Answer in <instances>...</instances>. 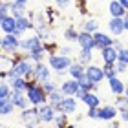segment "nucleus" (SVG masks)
I'll use <instances>...</instances> for the list:
<instances>
[{"label": "nucleus", "instance_id": "f257e3e1", "mask_svg": "<svg viewBox=\"0 0 128 128\" xmlns=\"http://www.w3.org/2000/svg\"><path fill=\"white\" fill-rule=\"evenodd\" d=\"M28 101H30L31 106H42V104L48 102V94L42 88V84H38L35 79H30V84H28Z\"/></svg>", "mask_w": 128, "mask_h": 128}, {"label": "nucleus", "instance_id": "f03ea898", "mask_svg": "<svg viewBox=\"0 0 128 128\" xmlns=\"http://www.w3.org/2000/svg\"><path fill=\"white\" fill-rule=\"evenodd\" d=\"M48 64H50V68L53 70L59 77H62L64 73H68L70 66L73 64V59H72V57H64L60 53H51L48 57Z\"/></svg>", "mask_w": 128, "mask_h": 128}, {"label": "nucleus", "instance_id": "7ed1b4c3", "mask_svg": "<svg viewBox=\"0 0 128 128\" xmlns=\"http://www.w3.org/2000/svg\"><path fill=\"white\" fill-rule=\"evenodd\" d=\"M20 51L26 53V55L44 51V40L40 38L38 35H28V37H24L22 42H20Z\"/></svg>", "mask_w": 128, "mask_h": 128}, {"label": "nucleus", "instance_id": "20e7f679", "mask_svg": "<svg viewBox=\"0 0 128 128\" xmlns=\"http://www.w3.org/2000/svg\"><path fill=\"white\" fill-rule=\"evenodd\" d=\"M20 42L22 38H18L16 35H2L0 38V48H2V53H8V55H16L20 51Z\"/></svg>", "mask_w": 128, "mask_h": 128}, {"label": "nucleus", "instance_id": "39448f33", "mask_svg": "<svg viewBox=\"0 0 128 128\" xmlns=\"http://www.w3.org/2000/svg\"><path fill=\"white\" fill-rule=\"evenodd\" d=\"M51 72H53V70L50 68V64H46V62H37V64H35L33 79L37 80L38 84H44V82H48V80H51Z\"/></svg>", "mask_w": 128, "mask_h": 128}, {"label": "nucleus", "instance_id": "423d86ee", "mask_svg": "<svg viewBox=\"0 0 128 128\" xmlns=\"http://www.w3.org/2000/svg\"><path fill=\"white\" fill-rule=\"evenodd\" d=\"M20 119L24 124H42V121H40V115H38V106H30L26 110H20Z\"/></svg>", "mask_w": 128, "mask_h": 128}, {"label": "nucleus", "instance_id": "0eeeda50", "mask_svg": "<svg viewBox=\"0 0 128 128\" xmlns=\"http://www.w3.org/2000/svg\"><path fill=\"white\" fill-rule=\"evenodd\" d=\"M79 99L77 97H64V101L60 104H57V106H53L57 110V114H66V115H73L77 114V106H79Z\"/></svg>", "mask_w": 128, "mask_h": 128}, {"label": "nucleus", "instance_id": "6e6552de", "mask_svg": "<svg viewBox=\"0 0 128 128\" xmlns=\"http://www.w3.org/2000/svg\"><path fill=\"white\" fill-rule=\"evenodd\" d=\"M119 117V110L115 104H104V106L99 108V121H104V123H112Z\"/></svg>", "mask_w": 128, "mask_h": 128}, {"label": "nucleus", "instance_id": "1a4fd4ad", "mask_svg": "<svg viewBox=\"0 0 128 128\" xmlns=\"http://www.w3.org/2000/svg\"><path fill=\"white\" fill-rule=\"evenodd\" d=\"M77 99L84 102L86 108H99L101 106V97L97 95V92H82L80 90V94L77 95Z\"/></svg>", "mask_w": 128, "mask_h": 128}, {"label": "nucleus", "instance_id": "9d476101", "mask_svg": "<svg viewBox=\"0 0 128 128\" xmlns=\"http://www.w3.org/2000/svg\"><path fill=\"white\" fill-rule=\"evenodd\" d=\"M86 77H88L94 84H101L102 80L106 79V75H104L102 66H97V64H90V66H86Z\"/></svg>", "mask_w": 128, "mask_h": 128}, {"label": "nucleus", "instance_id": "9b49d317", "mask_svg": "<svg viewBox=\"0 0 128 128\" xmlns=\"http://www.w3.org/2000/svg\"><path fill=\"white\" fill-rule=\"evenodd\" d=\"M60 90L66 97H77L80 94V86H79V80L77 79H66L64 82L60 84Z\"/></svg>", "mask_w": 128, "mask_h": 128}, {"label": "nucleus", "instance_id": "f8f14e48", "mask_svg": "<svg viewBox=\"0 0 128 128\" xmlns=\"http://www.w3.org/2000/svg\"><path fill=\"white\" fill-rule=\"evenodd\" d=\"M38 115H40L42 124H50V123H53V119L57 115V110L51 106L50 102H46V104H42V106H38Z\"/></svg>", "mask_w": 128, "mask_h": 128}, {"label": "nucleus", "instance_id": "ddd939ff", "mask_svg": "<svg viewBox=\"0 0 128 128\" xmlns=\"http://www.w3.org/2000/svg\"><path fill=\"white\" fill-rule=\"evenodd\" d=\"M18 28H16V18L13 15H8V16H0V31L4 35H11L15 33Z\"/></svg>", "mask_w": 128, "mask_h": 128}, {"label": "nucleus", "instance_id": "4468645a", "mask_svg": "<svg viewBox=\"0 0 128 128\" xmlns=\"http://www.w3.org/2000/svg\"><path fill=\"white\" fill-rule=\"evenodd\" d=\"M9 101L15 104V108H18V110H26V108H30L31 104L30 101H28V95L24 94V92H11V95H9Z\"/></svg>", "mask_w": 128, "mask_h": 128}, {"label": "nucleus", "instance_id": "2eb2a0df", "mask_svg": "<svg viewBox=\"0 0 128 128\" xmlns=\"http://www.w3.org/2000/svg\"><path fill=\"white\" fill-rule=\"evenodd\" d=\"M94 38H95V50H104V48H110V46H114V37H110V35L102 33V31H97L94 33Z\"/></svg>", "mask_w": 128, "mask_h": 128}, {"label": "nucleus", "instance_id": "dca6fc26", "mask_svg": "<svg viewBox=\"0 0 128 128\" xmlns=\"http://www.w3.org/2000/svg\"><path fill=\"white\" fill-rule=\"evenodd\" d=\"M77 44H79L80 50H95V38H94V33L80 31V33H79Z\"/></svg>", "mask_w": 128, "mask_h": 128}, {"label": "nucleus", "instance_id": "f3484780", "mask_svg": "<svg viewBox=\"0 0 128 128\" xmlns=\"http://www.w3.org/2000/svg\"><path fill=\"white\" fill-rule=\"evenodd\" d=\"M108 31H110V35H115V37H121L123 33H126L124 31V18H110L108 20Z\"/></svg>", "mask_w": 128, "mask_h": 128}, {"label": "nucleus", "instance_id": "a211bd4d", "mask_svg": "<svg viewBox=\"0 0 128 128\" xmlns=\"http://www.w3.org/2000/svg\"><path fill=\"white\" fill-rule=\"evenodd\" d=\"M108 86H110V92L114 94V97H119V95H124V90H126V84L123 82V79L114 77V79H108Z\"/></svg>", "mask_w": 128, "mask_h": 128}, {"label": "nucleus", "instance_id": "6ab92c4d", "mask_svg": "<svg viewBox=\"0 0 128 128\" xmlns=\"http://www.w3.org/2000/svg\"><path fill=\"white\" fill-rule=\"evenodd\" d=\"M101 59H102V64H115L119 60V51L114 46L104 48V50H101Z\"/></svg>", "mask_w": 128, "mask_h": 128}, {"label": "nucleus", "instance_id": "aec40b11", "mask_svg": "<svg viewBox=\"0 0 128 128\" xmlns=\"http://www.w3.org/2000/svg\"><path fill=\"white\" fill-rule=\"evenodd\" d=\"M108 13H110V16L112 18H123V16L126 15V9L121 6V2L119 0H110L108 2Z\"/></svg>", "mask_w": 128, "mask_h": 128}, {"label": "nucleus", "instance_id": "412c9836", "mask_svg": "<svg viewBox=\"0 0 128 128\" xmlns=\"http://www.w3.org/2000/svg\"><path fill=\"white\" fill-rule=\"evenodd\" d=\"M68 75H70V79H80L82 75H86V66L80 64L79 60H73V64L68 70Z\"/></svg>", "mask_w": 128, "mask_h": 128}, {"label": "nucleus", "instance_id": "4be33fe9", "mask_svg": "<svg viewBox=\"0 0 128 128\" xmlns=\"http://www.w3.org/2000/svg\"><path fill=\"white\" fill-rule=\"evenodd\" d=\"M8 82L11 84V88H13L15 92H28V84H30V79L26 77H16V79H9Z\"/></svg>", "mask_w": 128, "mask_h": 128}, {"label": "nucleus", "instance_id": "5701e85b", "mask_svg": "<svg viewBox=\"0 0 128 128\" xmlns=\"http://www.w3.org/2000/svg\"><path fill=\"white\" fill-rule=\"evenodd\" d=\"M80 31L97 33L99 31V20L97 18H84L82 22H80Z\"/></svg>", "mask_w": 128, "mask_h": 128}, {"label": "nucleus", "instance_id": "b1692460", "mask_svg": "<svg viewBox=\"0 0 128 128\" xmlns=\"http://www.w3.org/2000/svg\"><path fill=\"white\" fill-rule=\"evenodd\" d=\"M16 28H18V31H22L24 35L30 30H35L33 20L30 18V16H20V18H16Z\"/></svg>", "mask_w": 128, "mask_h": 128}, {"label": "nucleus", "instance_id": "393cba45", "mask_svg": "<svg viewBox=\"0 0 128 128\" xmlns=\"http://www.w3.org/2000/svg\"><path fill=\"white\" fill-rule=\"evenodd\" d=\"M77 60L84 66H90L94 62V50H79L77 53Z\"/></svg>", "mask_w": 128, "mask_h": 128}, {"label": "nucleus", "instance_id": "a878e982", "mask_svg": "<svg viewBox=\"0 0 128 128\" xmlns=\"http://www.w3.org/2000/svg\"><path fill=\"white\" fill-rule=\"evenodd\" d=\"M11 15H13L15 18H20V16H28V6L18 4V2H13V0H11Z\"/></svg>", "mask_w": 128, "mask_h": 128}, {"label": "nucleus", "instance_id": "bb28decb", "mask_svg": "<svg viewBox=\"0 0 128 128\" xmlns=\"http://www.w3.org/2000/svg\"><path fill=\"white\" fill-rule=\"evenodd\" d=\"M77 80H79V86H80L82 92H99V84H94L86 75H82V77L77 79Z\"/></svg>", "mask_w": 128, "mask_h": 128}, {"label": "nucleus", "instance_id": "cd10ccee", "mask_svg": "<svg viewBox=\"0 0 128 128\" xmlns=\"http://www.w3.org/2000/svg\"><path fill=\"white\" fill-rule=\"evenodd\" d=\"M15 112V104L9 99H0V114L2 115H11Z\"/></svg>", "mask_w": 128, "mask_h": 128}, {"label": "nucleus", "instance_id": "c85d7f7f", "mask_svg": "<svg viewBox=\"0 0 128 128\" xmlns=\"http://www.w3.org/2000/svg\"><path fill=\"white\" fill-rule=\"evenodd\" d=\"M79 33H80V31H77L73 26H70V28L64 30V35H62V37H64L66 42H77V40H79Z\"/></svg>", "mask_w": 128, "mask_h": 128}, {"label": "nucleus", "instance_id": "c756f323", "mask_svg": "<svg viewBox=\"0 0 128 128\" xmlns=\"http://www.w3.org/2000/svg\"><path fill=\"white\" fill-rule=\"evenodd\" d=\"M68 117H70V115L59 112V114L55 115V119H53V123H51V124H53L55 128H66V126L70 124V119H68Z\"/></svg>", "mask_w": 128, "mask_h": 128}, {"label": "nucleus", "instance_id": "7c9ffc66", "mask_svg": "<svg viewBox=\"0 0 128 128\" xmlns=\"http://www.w3.org/2000/svg\"><path fill=\"white\" fill-rule=\"evenodd\" d=\"M64 97H66V95H64V94H62V90L59 88L57 92H53V94H50V95H48V102L51 104V106H57V104H60V102L64 101Z\"/></svg>", "mask_w": 128, "mask_h": 128}, {"label": "nucleus", "instance_id": "2f4dec72", "mask_svg": "<svg viewBox=\"0 0 128 128\" xmlns=\"http://www.w3.org/2000/svg\"><path fill=\"white\" fill-rule=\"evenodd\" d=\"M11 92H13V88L8 80H0V99H9Z\"/></svg>", "mask_w": 128, "mask_h": 128}, {"label": "nucleus", "instance_id": "473e14b6", "mask_svg": "<svg viewBox=\"0 0 128 128\" xmlns=\"http://www.w3.org/2000/svg\"><path fill=\"white\" fill-rule=\"evenodd\" d=\"M102 70H104V75H106V80L108 79H114L117 77V68H115V64H102Z\"/></svg>", "mask_w": 128, "mask_h": 128}, {"label": "nucleus", "instance_id": "72a5a7b5", "mask_svg": "<svg viewBox=\"0 0 128 128\" xmlns=\"http://www.w3.org/2000/svg\"><path fill=\"white\" fill-rule=\"evenodd\" d=\"M42 88L46 90V94L50 95V94H53V92H57V90L60 88V86L57 84V82H55L53 79H51V80H48V82H44V84H42Z\"/></svg>", "mask_w": 128, "mask_h": 128}, {"label": "nucleus", "instance_id": "f704fd0d", "mask_svg": "<svg viewBox=\"0 0 128 128\" xmlns=\"http://www.w3.org/2000/svg\"><path fill=\"white\" fill-rule=\"evenodd\" d=\"M53 6H55L57 9H60V11H64V9L72 8V0H53Z\"/></svg>", "mask_w": 128, "mask_h": 128}, {"label": "nucleus", "instance_id": "c9c22d12", "mask_svg": "<svg viewBox=\"0 0 128 128\" xmlns=\"http://www.w3.org/2000/svg\"><path fill=\"white\" fill-rule=\"evenodd\" d=\"M11 15V2H0V16Z\"/></svg>", "mask_w": 128, "mask_h": 128}, {"label": "nucleus", "instance_id": "e433bc0d", "mask_svg": "<svg viewBox=\"0 0 128 128\" xmlns=\"http://www.w3.org/2000/svg\"><path fill=\"white\" fill-rule=\"evenodd\" d=\"M99 108H101V106H99ZM99 108H88L86 117L92 119V121H99Z\"/></svg>", "mask_w": 128, "mask_h": 128}, {"label": "nucleus", "instance_id": "4c0bfd02", "mask_svg": "<svg viewBox=\"0 0 128 128\" xmlns=\"http://www.w3.org/2000/svg\"><path fill=\"white\" fill-rule=\"evenodd\" d=\"M57 53H60V55H64V57H72L73 59V48H70V46H62V48H59V51Z\"/></svg>", "mask_w": 128, "mask_h": 128}, {"label": "nucleus", "instance_id": "58836bf2", "mask_svg": "<svg viewBox=\"0 0 128 128\" xmlns=\"http://www.w3.org/2000/svg\"><path fill=\"white\" fill-rule=\"evenodd\" d=\"M115 68H117V73H119V75H121V73H128V64L121 62V60L115 62Z\"/></svg>", "mask_w": 128, "mask_h": 128}, {"label": "nucleus", "instance_id": "ea45409f", "mask_svg": "<svg viewBox=\"0 0 128 128\" xmlns=\"http://www.w3.org/2000/svg\"><path fill=\"white\" fill-rule=\"evenodd\" d=\"M119 60L124 62V64H128V48H126V46L119 51Z\"/></svg>", "mask_w": 128, "mask_h": 128}, {"label": "nucleus", "instance_id": "a19ab883", "mask_svg": "<svg viewBox=\"0 0 128 128\" xmlns=\"http://www.w3.org/2000/svg\"><path fill=\"white\" fill-rule=\"evenodd\" d=\"M114 48L117 50V51H121V50L124 48V46H123V42L119 40V37H115V38H114Z\"/></svg>", "mask_w": 128, "mask_h": 128}, {"label": "nucleus", "instance_id": "79ce46f5", "mask_svg": "<svg viewBox=\"0 0 128 128\" xmlns=\"http://www.w3.org/2000/svg\"><path fill=\"white\" fill-rule=\"evenodd\" d=\"M119 117L123 123H128V112H119Z\"/></svg>", "mask_w": 128, "mask_h": 128}, {"label": "nucleus", "instance_id": "37998d69", "mask_svg": "<svg viewBox=\"0 0 128 128\" xmlns=\"http://www.w3.org/2000/svg\"><path fill=\"white\" fill-rule=\"evenodd\" d=\"M124 18V31H128V11H126V15L123 16Z\"/></svg>", "mask_w": 128, "mask_h": 128}, {"label": "nucleus", "instance_id": "c03bdc74", "mask_svg": "<svg viewBox=\"0 0 128 128\" xmlns=\"http://www.w3.org/2000/svg\"><path fill=\"white\" fill-rule=\"evenodd\" d=\"M119 2H121V6H123V8L128 11V0H119Z\"/></svg>", "mask_w": 128, "mask_h": 128}, {"label": "nucleus", "instance_id": "a18cd8bd", "mask_svg": "<svg viewBox=\"0 0 128 128\" xmlns=\"http://www.w3.org/2000/svg\"><path fill=\"white\" fill-rule=\"evenodd\" d=\"M13 2H18V4H24V6H28V0H13Z\"/></svg>", "mask_w": 128, "mask_h": 128}, {"label": "nucleus", "instance_id": "49530a36", "mask_svg": "<svg viewBox=\"0 0 128 128\" xmlns=\"http://www.w3.org/2000/svg\"><path fill=\"white\" fill-rule=\"evenodd\" d=\"M24 128H38V126H35V124H24Z\"/></svg>", "mask_w": 128, "mask_h": 128}, {"label": "nucleus", "instance_id": "de8ad7c7", "mask_svg": "<svg viewBox=\"0 0 128 128\" xmlns=\"http://www.w3.org/2000/svg\"><path fill=\"white\" fill-rule=\"evenodd\" d=\"M124 97L128 99V82H126V90H124Z\"/></svg>", "mask_w": 128, "mask_h": 128}, {"label": "nucleus", "instance_id": "09e8293b", "mask_svg": "<svg viewBox=\"0 0 128 128\" xmlns=\"http://www.w3.org/2000/svg\"><path fill=\"white\" fill-rule=\"evenodd\" d=\"M66 128H77V126H75V124H68Z\"/></svg>", "mask_w": 128, "mask_h": 128}, {"label": "nucleus", "instance_id": "8fccbe9b", "mask_svg": "<svg viewBox=\"0 0 128 128\" xmlns=\"http://www.w3.org/2000/svg\"><path fill=\"white\" fill-rule=\"evenodd\" d=\"M77 2H79V4H80V2H86V0H77Z\"/></svg>", "mask_w": 128, "mask_h": 128}, {"label": "nucleus", "instance_id": "3c124183", "mask_svg": "<svg viewBox=\"0 0 128 128\" xmlns=\"http://www.w3.org/2000/svg\"><path fill=\"white\" fill-rule=\"evenodd\" d=\"M2 2H11V0H2Z\"/></svg>", "mask_w": 128, "mask_h": 128}, {"label": "nucleus", "instance_id": "603ef678", "mask_svg": "<svg viewBox=\"0 0 128 128\" xmlns=\"http://www.w3.org/2000/svg\"><path fill=\"white\" fill-rule=\"evenodd\" d=\"M4 128H9V126H4Z\"/></svg>", "mask_w": 128, "mask_h": 128}, {"label": "nucleus", "instance_id": "864d4df0", "mask_svg": "<svg viewBox=\"0 0 128 128\" xmlns=\"http://www.w3.org/2000/svg\"><path fill=\"white\" fill-rule=\"evenodd\" d=\"M46 2H50V0H46Z\"/></svg>", "mask_w": 128, "mask_h": 128}, {"label": "nucleus", "instance_id": "5fc2aeb1", "mask_svg": "<svg viewBox=\"0 0 128 128\" xmlns=\"http://www.w3.org/2000/svg\"><path fill=\"white\" fill-rule=\"evenodd\" d=\"M126 77H128V73H126Z\"/></svg>", "mask_w": 128, "mask_h": 128}, {"label": "nucleus", "instance_id": "6e6d98bb", "mask_svg": "<svg viewBox=\"0 0 128 128\" xmlns=\"http://www.w3.org/2000/svg\"><path fill=\"white\" fill-rule=\"evenodd\" d=\"M108 2H110V0H108Z\"/></svg>", "mask_w": 128, "mask_h": 128}]
</instances>
